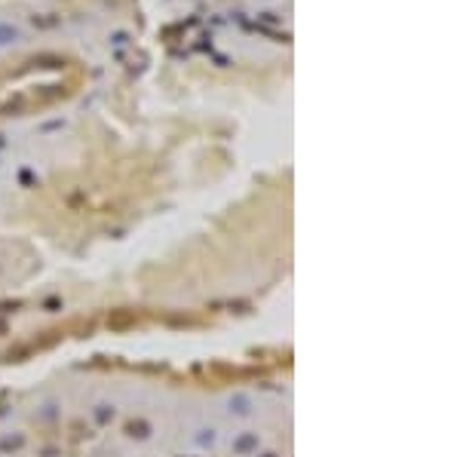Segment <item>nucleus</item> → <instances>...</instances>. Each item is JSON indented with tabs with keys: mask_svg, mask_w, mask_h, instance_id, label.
I'll use <instances>...</instances> for the list:
<instances>
[{
	"mask_svg": "<svg viewBox=\"0 0 460 457\" xmlns=\"http://www.w3.org/2000/svg\"><path fill=\"white\" fill-rule=\"evenodd\" d=\"M12 40H19V31H16L12 25H0V46L12 43Z\"/></svg>",
	"mask_w": 460,
	"mask_h": 457,
	"instance_id": "f257e3e1",
	"label": "nucleus"
},
{
	"mask_svg": "<svg viewBox=\"0 0 460 457\" xmlns=\"http://www.w3.org/2000/svg\"><path fill=\"white\" fill-rule=\"evenodd\" d=\"M37 65H43V68H59V65H65V62H62V59H55V55H40Z\"/></svg>",
	"mask_w": 460,
	"mask_h": 457,
	"instance_id": "f03ea898",
	"label": "nucleus"
}]
</instances>
